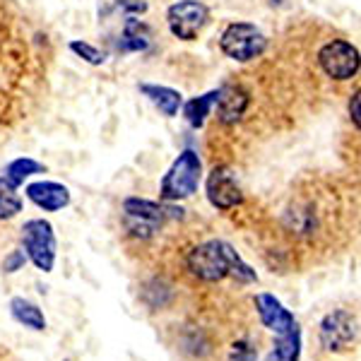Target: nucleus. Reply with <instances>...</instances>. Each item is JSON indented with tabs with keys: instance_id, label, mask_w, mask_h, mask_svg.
I'll return each instance as SVG.
<instances>
[{
	"instance_id": "obj_1",
	"label": "nucleus",
	"mask_w": 361,
	"mask_h": 361,
	"mask_svg": "<svg viewBox=\"0 0 361 361\" xmlns=\"http://www.w3.org/2000/svg\"><path fill=\"white\" fill-rule=\"evenodd\" d=\"M185 267L188 272L202 282H222L226 277H234L236 282L250 284L258 279L255 270L248 263H243V258L236 253L234 246L219 238L212 241L197 243L185 258Z\"/></svg>"
},
{
	"instance_id": "obj_2",
	"label": "nucleus",
	"mask_w": 361,
	"mask_h": 361,
	"mask_svg": "<svg viewBox=\"0 0 361 361\" xmlns=\"http://www.w3.org/2000/svg\"><path fill=\"white\" fill-rule=\"evenodd\" d=\"M255 311L260 316V323L277 337L272 354L279 361H299L301 357V328L294 313L272 294L255 296Z\"/></svg>"
},
{
	"instance_id": "obj_3",
	"label": "nucleus",
	"mask_w": 361,
	"mask_h": 361,
	"mask_svg": "<svg viewBox=\"0 0 361 361\" xmlns=\"http://www.w3.org/2000/svg\"><path fill=\"white\" fill-rule=\"evenodd\" d=\"M202 178V161L193 149H183L171 169L164 173L159 185V195L166 202H178L197 193Z\"/></svg>"
},
{
	"instance_id": "obj_4",
	"label": "nucleus",
	"mask_w": 361,
	"mask_h": 361,
	"mask_svg": "<svg viewBox=\"0 0 361 361\" xmlns=\"http://www.w3.org/2000/svg\"><path fill=\"white\" fill-rule=\"evenodd\" d=\"M22 246L25 255L42 272H54L56 265V234L49 219H29L22 226Z\"/></svg>"
},
{
	"instance_id": "obj_5",
	"label": "nucleus",
	"mask_w": 361,
	"mask_h": 361,
	"mask_svg": "<svg viewBox=\"0 0 361 361\" xmlns=\"http://www.w3.org/2000/svg\"><path fill=\"white\" fill-rule=\"evenodd\" d=\"M219 46H222V51L231 61L248 63L253 58L263 56V51L267 49V37L255 25L234 22V25H229L222 32Z\"/></svg>"
},
{
	"instance_id": "obj_6",
	"label": "nucleus",
	"mask_w": 361,
	"mask_h": 361,
	"mask_svg": "<svg viewBox=\"0 0 361 361\" xmlns=\"http://www.w3.org/2000/svg\"><path fill=\"white\" fill-rule=\"evenodd\" d=\"M166 219V207L145 197H128L123 202V226L133 238H152Z\"/></svg>"
},
{
	"instance_id": "obj_7",
	"label": "nucleus",
	"mask_w": 361,
	"mask_h": 361,
	"mask_svg": "<svg viewBox=\"0 0 361 361\" xmlns=\"http://www.w3.org/2000/svg\"><path fill=\"white\" fill-rule=\"evenodd\" d=\"M166 22L171 34L180 42H193L207 27L209 8L200 0H178L166 10Z\"/></svg>"
},
{
	"instance_id": "obj_8",
	"label": "nucleus",
	"mask_w": 361,
	"mask_h": 361,
	"mask_svg": "<svg viewBox=\"0 0 361 361\" xmlns=\"http://www.w3.org/2000/svg\"><path fill=\"white\" fill-rule=\"evenodd\" d=\"M359 335V323L357 316H352L349 311H337L328 313L320 320V345L328 352H347L357 342Z\"/></svg>"
},
{
	"instance_id": "obj_9",
	"label": "nucleus",
	"mask_w": 361,
	"mask_h": 361,
	"mask_svg": "<svg viewBox=\"0 0 361 361\" xmlns=\"http://www.w3.org/2000/svg\"><path fill=\"white\" fill-rule=\"evenodd\" d=\"M318 63L323 73L333 80H349L359 73V51L357 46L342 39H333L318 51Z\"/></svg>"
},
{
	"instance_id": "obj_10",
	"label": "nucleus",
	"mask_w": 361,
	"mask_h": 361,
	"mask_svg": "<svg viewBox=\"0 0 361 361\" xmlns=\"http://www.w3.org/2000/svg\"><path fill=\"white\" fill-rule=\"evenodd\" d=\"M205 190H207L209 205L222 209V212L234 209L236 205H241V200H243L238 178H236L234 169H229V166H214L207 176Z\"/></svg>"
},
{
	"instance_id": "obj_11",
	"label": "nucleus",
	"mask_w": 361,
	"mask_h": 361,
	"mask_svg": "<svg viewBox=\"0 0 361 361\" xmlns=\"http://www.w3.org/2000/svg\"><path fill=\"white\" fill-rule=\"evenodd\" d=\"M250 104V97L243 87L238 85H226L222 90H217V118L222 121L224 126H231V123H238L243 118Z\"/></svg>"
},
{
	"instance_id": "obj_12",
	"label": "nucleus",
	"mask_w": 361,
	"mask_h": 361,
	"mask_svg": "<svg viewBox=\"0 0 361 361\" xmlns=\"http://www.w3.org/2000/svg\"><path fill=\"white\" fill-rule=\"evenodd\" d=\"M25 193L34 205L46 209V212H58V209L70 205V190L63 183H56V180H37V183H29Z\"/></svg>"
},
{
	"instance_id": "obj_13",
	"label": "nucleus",
	"mask_w": 361,
	"mask_h": 361,
	"mask_svg": "<svg viewBox=\"0 0 361 361\" xmlns=\"http://www.w3.org/2000/svg\"><path fill=\"white\" fill-rule=\"evenodd\" d=\"M140 92H142V94L166 116V118L176 116L178 106L183 104V94L176 90H171V87H164V85H140Z\"/></svg>"
},
{
	"instance_id": "obj_14",
	"label": "nucleus",
	"mask_w": 361,
	"mask_h": 361,
	"mask_svg": "<svg viewBox=\"0 0 361 361\" xmlns=\"http://www.w3.org/2000/svg\"><path fill=\"white\" fill-rule=\"evenodd\" d=\"M10 316H13L20 325L29 328V330H37V333L46 330L44 311L37 304H32L29 299H22V296H15V299H10Z\"/></svg>"
},
{
	"instance_id": "obj_15",
	"label": "nucleus",
	"mask_w": 361,
	"mask_h": 361,
	"mask_svg": "<svg viewBox=\"0 0 361 361\" xmlns=\"http://www.w3.org/2000/svg\"><path fill=\"white\" fill-rule=\"evenodd\" d=\"M147 46H149V29L140 20H135V17H128L123 34H121L118 49L123 54H130V51H145Z\"/></svg>"
},
{
	"instance_id": "obj_16",
	"label": "nucleus",
	"mask_w": 361,
	"mask_h": 361,
	"mask_svg": "<svg viewBox=\"0 0 361 361\" xmlns=\"http://www.w3.org/2000/svg\"><path fill=\"white\" fill-rule=\"evenodd\" d=\"M214 102H217V90L207 92V94H202V97L190 99L183 109V116H185V121H188V126H193V128L205 126V118L209 116V111H212Z\"/></svg>"
},
{
	"instance_id": "obj_17",
	"label": "nucleus",
	"mask_w": 361,
	"mask_h": 361,
	"mask_svg": "<svg viewBox=\"0 0 361 361\" xmlns=\"http://www.w3.org/2000/svg\"><path fill=\"white\" fill-rule=\"evenodd\" d=\"M44 171V164H39V161L29 159V157H20V159L10 161L8 166H5V178L10 180V183L15 185H22L29 176H34V173H42Z\"/></svg>"
},
{
	"instance_id": "obj_18",
	"label": "nucleus",
	"mask_w": 361,
	"mask_h": 361,
	"mask_svg": "<svg viewBox=\"0 0 361 361\" xmlns=\"http://www.w3.org/2000/svg\"><path fill=\"white\" fill-rule=\"evenodd\" d=\"M22 212V197L5 176H0V219H13Z\"/></svg>"
},
{
	"instance_id": "obj_19",
	"label": "nucleus",
	"mask_w": 361,
	"mask_h": 361,
	"mask_svg": "<svg viewBox=\"0 0 361 361\" xmlns=\"http://www.w3.org/2000/svg\"><path fill=\"white\" fill-rule=\"evenodd\" d=\"M70 51H73V54H78L82 61L90 63V66H102V63L106 61L104 51H99L97 46L87 44V42H70Z\"/></svg>"
},
{
	"instance_id": "obj_20",
	"label": "nucleus",
	"mask_w": 361,
	"mask_h": 361,
	"mask_svg": "<svg viewBox=\"0 0 361 361\" xmlns=\"http://www.w3.org/2000/svg\"><path fill=\"white\" fill-rule=\"evenodd\" d=\"M255 349L248 345L246 340H238L231 345V352H229V361H255Z\"/></svg>"
},
{
	"instance_id": "obj_21",
	"label": "nucleus",
	"mask_w": 361,
	"mask_h": 361,
	"mask_svg": "<svg viewBox=\"0 0 361 361\" xmlns=\"http://www.w3.org/2000/svg\"><path fill=\"white\" fill-rule=\"evenodd\" d=\"M118 8L123 10L128 17H137V15L147 13V3H145V0H121Z\"/></svg>"
},
{
	"instance_id": "obj_22",
	"label": "nucleus",
	"mask_w": 361,
	"mask_h": 361,
	"mask_svg": "<svg viewBox=\"0 0 361 361\" xmlns=\"http://www.w3.org/2000/svg\"><path fill=\"white\" fill-rule=\"evenodd\" d=\"M25 263H27V255L22 253V250H13V253L5 258L3 267H5V272H17Z\"/></svg>"
},
{
	"instance_id": "obj_23",
	"label": "nucleus",
	"mask_w": 361,
	"mask_h": 361,
	"mask_svg": "<svg viewBox=\"0 0 361 361\" xmlns=\"http://www.w3.org/2000/svg\"><path fill=\"white\" fill-rule=\"evenodd\" d=\"M359 102H361V94L357 92V94L352 97V102H349V116H352L354 126H357V130L361 128V121H359Z\"/></svg>"
},
{
	"instance_id": "obj_24",
	"label": "nucleus",
	"mask_w": 361,
	"mask_h": 361,
	"mask_svg": "<svg viewBox=\"0 0 361 361\" xmlns=\"http://www.w3.org/2000/svg\"><path fill=\"white\" fill-rule=\"evenodd\" d=\"M265 361H279V359L275 357V354H272V352H270V354H267V359H265Z\"/></svg>"
}]
</instances>
